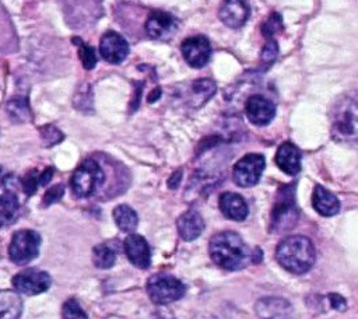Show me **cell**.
I'll list each match as a JSON object with an SVG mask.
<instances>
[{
  "instance_id": "1",
  "label": "cell",
  "mask_w": 358,
  "mask_h": 319,
  "mask_svg": "<svg viewBox=\"0 0 358 319\" xmlns=\"http://www.w3.org/2000/svg\"><path fill=\"white\" fill-rule=\"evenodd\" d=\"M330 133L337 143L358 144V90L336 98L330 108Z\"/></svg>"
},
{
  "instance_id": "2",
  "label": "cell",
  "mask_w": 358,
  "mask_h": 319,
  "mask_svg": "<svg viewBox=\"0 0 358 319\" xmlns=\"http://www.w3.org/2000/svg\"><path fill=\"white\" fill-rule=\"evenodd\" d=\"M208 250L213 262L225 270H239L253 262V252L234 231L215 234L210 239Z\"/></svg>"
},
{
  "instance_id": "3",
  "label": "cell",
  "mask_w": 358,
  "mask_h": 319,
  "mask_svg": "<svg viewBox=\"0 0 358 319\" xmlns=\"http://www.w3.org/2000/svg\"><path fill=\"white\" fill-rule=\"evenodd\" d=\"M275 259L287 271L303 274L315 263V246L306 236L292 235L278 243Z\"/></svg>"
},
{
  "instance_id": "4",
  "label": "cell",
  "mask_w": 358,
  "mask_h": 319,
  "mask_svg": "<svg viewBox=\"0 0 358 319\" xmlns=\"http://www.w3.org/2000/svg\"><path fill=\"white\" fill-rule=\"evenodd\" d=\"M185 284L169 274H152L147 280V292L151 301L157 305H166L183 297Z\"/></svg>"
},
{
  "instance_id": "5",
  "label": "cell",
  "mask_w": 358,
  "mask_h": 319,
  "mask_svg": "<svg viewBox=\"0 0 358 319\" xmlns=\"http://www.w3.org/2000/svg\"><path fill=\"white\" fill-rule=\"evenodd\" d=\"M105 175L99 164L94 160H85L76 168L71 175V189L80 197H87L95 193L103 183Z\"/></svg>"
},
{
  "instance_id": "6",
  "label": "cell",
  "mask_w": 358,
  "mask_h": 319,
  "mask_svg": "<svg viewBox=\"0 0 358 319\" xmlns=\"http://www.w3.org/2000/svg\"><path fill=\"white\" fill-rule=\"evenodd\" d=\"M41 235L34 229H20L13 234L8 256L15 264H27L39 255Z\"/></svg>"
},
{
  "instance_id": "7",
  "label": "cell",
  "mask_w": 358,
  "mask_h": 319,
  "mask_svg": "<svg viewBox=\"0 0 358 319\" xmlns=\"http://www.w3.org/2000/svg\"><path fill=\"white\" fill-rule=\"evenodd\" d=\"M298 220V208L289 187H284L278 193V199L271 213V229L274 232L288 231Z\"/></svg>"
},
{
  "instance_id": "8",
  "label": "cell",
  "mask_w": 358,
  "mask_h": 319,
  "mask_svg": "<svg viewBox=\"0 0 358 319\" xmlns=\"http://www.w3.org/2000/svg\"><path fill=\"white\" fill-rule=\"evenodd\" d=\"M266 161L262 154H246L234 166V180L238 186L250 187L255 186L264 169Z\"/></svg>"
},
{
  "instance_id": "9",
  "label": "cell",
  "mask_w": 358,
  "mask_h": 319,
  "mask_svg": "<svg viewBox=\"0 0 358 319\" xmlns=\"http://www.w3.org/2000/svg\"><path fill=\"white\" fill-rule=\"evenodd\" d=\"M50 276L46 271L29 269L13 277V285L18 292L25 295H36L45 292L50 287Z\"/></svg>"
},
{
  "instance_id": "10",
  "label": "cell",
  "mask_w": 358,
  "mask_h": 319,
  "mask_svg": "<svg viewBox=\"0 0 358 319\" xmlns=\"http://www.w3.org/2000/svg\"><path fill=\"white\" fill-rule=\"evenodd\" d=\"M180 50L186 63L196 69L206 66L211 56L210 42L201 35L186 38L180 45Z\"/></svg>"
},
{
  "instance_id": "11",
  "label": "cell",
  "mask_w": 358,
  "mask_h": 319,
  "mask_svg": "<svg viewBox=\"0 0 358 319\" xmlns=\"http://www.w3.org/2000/svg\"><path fill=\"white\" fill-rule=\"evenodd\" d=\"M99 53L103 60L112 64L122 63L129 55L127 41L117 32L109 31L102 35L99 42Z\"/></svg>"
},
{
  "instance_id": "12",
  "label": "cell",
  "mask_w": 358,
  "mask_h": 319,
  "mask_svg": "<svg viewBox=\"0 0 358 319\" xmlns=\"http://www.w3.org/2000/svg\"><path fill=\"white\" fill-rule=\"evenodd\" d=\"M245 113H246V118L253 125L264 126L273 120V118L275 115V106L266 97L255 94L246 99Z\"/></svg>"
},
{
  "instance_id": "13",
  "label": "cell",
  "mask_w": 358,
  "mask_h": 319,
  "mask_svg": "<svg viewBox=\"0 0 358 319\" xmlns=\"http://www.w3.org/2000/svg\"><path fill=\"white\" fill-rule=\"evenodd\" d=\"M178 27L176 20L166 11L154 10L145 21V31L152 39H166L175 34Z\"/></svg>"
},
{
  "instance_id": "14",
  "label": "cell",
  "mask_w": 358,
  "mask_h": 319,
  "mask_svg": "<svg viewBox=\"0 0 358 319\" xmlns=\"http://www.w3.org/2000/svg\"><path fill=\"white\" fill-rule=\"evenodd\" d=\"M292 305L280 297H264L256 302V313L260 319H291Z\"/></svg>"
},
{
  "instance_id": "15",
  "label": "cell",
  "mask_w": 358,
  "mask_h": 319,
  "mask_svg": "<svg viewBox=\"0 0 358 319\" xmlns=\"http://www.w3.org/2000/svg\"><path fill=\"white\" fill-rule=\"evenodd\" d=\"M124 252L131 264L138 269H147L151 263V252L144 236L130 234L124 239Z\"/></svg>"
},
{
  "instance_id": "16",
  "label": "cell",
  "mask_w": 358,
  "mask_h": 319,
  "mask_svg": "<svg viewBox=\"0 0 358 319\" xmlns=\"http://www.w3.org/2000/svg\"><path fill=\"white\" fill-rule=\"evenodd\" d=\"M218 15L227 27L239 28L249 18V4L246 0H224Z\"/></svg>"
},
{
  "instance_id": "17",
  "label": "cell",
  "mask_w": 358,
  "mask_h": 319,
  "mask_svg": "<svg viewBox=\"0 0 358 319\" xmlns=\"http://www.w3.org/2000/svg\"><path fill=\"white\" fill-rule=\"evenodd\" d=\"M218 206L221 213L229 220L243 221L249 214V208L245 199L238 193H232V192L222 193L220 196Z\"/></svg>"
},
{
  "instance_id": "18",
  "label": "cell",
  "mask_w": 358,
  "mask_h": 319,
  "mask_svg": "<svg viewBox=\"0 0 358 319\" xmlns=\"http://www.w3.org/2000/svg\"><path fill=\"white\" fill-rule=\"evenodd\" d=\"M178 232L182 239L190 242L200 236L204 229V220L196 210H187L176 220Z\"/></svg>"
},
{
  "instance_id": "19",
  "label": "cell",
  "mask_w": 358,
  "mask_h": 319,
  "mask_svg": "<svg viewBox=\"0 0 358 319\" xmlns=\"http://www.w3.org/2000/svg\"><path fill=\"white\" fill-rule=\"evenodd\" d=\"M275 162L287 175H296L301 171V151L292 143H284L277 151Z\"/></svg>"
},
{
  "instance_id": "20",
  "label": "cell",
  "mask_w": 358,
  "mask_h": 319,
  "mask_svg": "<svg viewBox=\"0 0 358 319\" xmlns=\"http://www.w3.org/2000/svg\"><path fill=\"white\" fill-rule=\"evenodd\" d=\"M312 204H313V208L320 215H324V217H331V215L337 214L340 210V201L336 197V194H333L331 192H329L327 189H324L320 185L315 186L313 196H312Z\"/></svg>"
},
{
  "instance_id": "21",
  "label": "cell",
  "mask_w": 358,
  "mask_h": 319,
  "mask_svg": "<svg viewBox=\"0 0 358 319\" xmlns=\"http://www.w3.org/2000/svg\"><path fill=\"white\" fill-rule=\"evenodd\" d=\"M21 313V297L13 290H0V319H18Z\"/></svg>"
},
{
  "instance_id": "22",
  "label": "cell",
  "mask_w": 358,
  "mask_h": 319,
  "mask_svg": "<svg viewBox=\"0 0 358 319\" xmlns=\"http://www.w3.org/2000/svg\"><path fill=\"white\" fill-rule=\"evenodd\" d=\"M20 203L14 192L6 190L0 194V228L11 225L18 217Z\"/></svg>"
},
{
  "instance_id": "23",
  "label": "cell",
  "mask_w": 358,
  "mask_h": 319,
  "mask_svg": "<svg viewBox=\"0 0 358 319\" xmlns=\"http://www.w3.org/2000/svg\"><path fill=\"white\" fill-rule=\"evenodd\" d=\"M113 220L123 232H134L138 225L137 213L127 204H119L113 208Z\"/></svg>"
},
{
  "instance_id": "24",
  "label": "cell",
  "mask_w": 358,
  "mask_h": 319,
  "mask_svg": "<svg viewBox=\"0 0 358 319\" xmlns=\"http://www.w3.org/2000/svg\"><path fill=\"white\" fill-rule=\"evenodd\" d=\"M116 255L106 243H98L92 249V262L98 269H110L115 264Z\"/></svg>"
},
{
  "instance_id": "25",
  "label": "cell",
  "mask_w": 358,
  "mask_h": 319,
  "mask_svg": "<svg viewBox=\"0 0 358 319\" xmlns=\"http://www.w3.org/2000/svg\"><path fill=\"white\" fill-rule=\"evenodd\" d=\"M8 115L17 122H25L29 119V106L25 98H13L7 104Z\"/></svg>"
},
{
  "instance_id": "26",
  "label": "cell",
  "mask_w": 358,
  "mask_h": 319,
  "mask_svg": "<svg viewBox=\"0 0 358 319\" xmlns=\"http://www.w3.org/2000/svg\"><path fill=\"white\" fill-rule=\"evenodd\" d=\"M194 97L199 99V105L208 101V98L215 92V84L211 80H199L192 85Z\"/></svg>"
},
{
  "instance_id": "27",
  "label": "cell",
  "mask_w": 358,
  "mask_h": 319,
  "mask_svg": "<svg viewBox=\"0 0 358 319\" xmlns=\"http://www.w3.org/2000/svg\"><path fill=\"white\" fill-rule=\"evenodd\" d=\"M62 319H88L77 299L69 298L62 306Z\"/></svg>"
},
{
  "instance_id": "28",
  "label": "cell",
  "mask_w": 358,
  "mask_h": 319,
  "mask_svg": "<svg viewBox=\"0 0 358 319\" xmlns=\"http://www.w3.org/2000/svg\"><path fill=\"white\" fill-rule=\"evenodd\" d=\"M78 56H80V60H81L83 66L87 70H91V69L95 67V64H96V53H95V49L92 46H90L88 43L81 42L80 48H78Z\"/></svg>"
},
{
  "instance_id": "29",
  "label": "cell",
  "mask_w": 358,
  "mask_h": 319,
  "mask_svg": "<svg viewBox=\"0 0 358 319\" xmlns=\"http://www.w3.org/2000/svg\"><path fill=\"white\" fill-rule=\"evenodd\" d=\"M277 53H278V46L275 43V41L273 39H268L262 50V56H260V62H262V66L263 69H267L270 67V64L275 60L277 57Z\"/></svg>"
},
{
  "instance_id": "30",
  "label": "cell",
  "mask_w": 358,
  "mask_h": 319,
  "mask_svg": "<svg viewBox=\"0 0 358 319\" xmlns=\"http://www.w3.org/2000/svg\"><path fill=\"white\" fill-rule=\"evenodd\" d=\"M21 183H22V189L24 192L31 196L36 192L38 186H41V182H39V173H36L35 171H31L28 172L22 179H21Z\"/></svg>"
},
{
  "instance_id": "31",
  "label": "cell",
  "mask_w": 358,
  "mask_h": 319,
  "mask_svg": "<svg viewBox=\"0 0 358 319\" xmlns=\"http://www.w3.org/2000/svg\"><path fill=\"white\" fill-rule=\"evenodd\" d=\"M41 134L43 141L46 143V146H55L56 143H59L63 139V134L52 125H46L41 129Z\"/></svg>"
},
{
  "instance_id": "32",
  "label": "cell",
  "mask_w": 358,
  "mask_h": 319,
  "mask_svg": "<svg viewBox=\"0 0 358 319\" xmlns=\"http://www.w3.org/2000/svg\"><path fill=\"white\" fill-rule=\"evenodd\" d=\"M280 25H281V17H280L277 13H273V14L266 20V22H264L263 27H262L263 35H266L268 39H271V36L280 29Z\"/></svg>"
},
{
  "instance_id": "33",
  "label": "cell",
  "mask_w": 358,
  "mask_h": 319,
  "mask_svg": "<svg viewBox=\"0 0 358 319\" xmlns=\"http://www.w3.org/2000/svg\"><path fill=\"white\" fill-rule=\"evenodd\" d=\"M63 193H64V187L62 183L52 186L50 189L46 190L45 196H43V206H50V204L59 201L62 199Z\"/></svg>"
},
{
  "instance_id": "34",
  "label": "cell",
  "mask_w": 358,
  "mask_h": 319,
  "mask_svg": "<svg viewBox=\"0 0 358 319\" xmlns=\"http://www.w3.org/2000/svg\"><path fill=\"white\" fill-rule=\"evenodd\" d=\"M143 319H175V316L164 308H157L154 311H151L150 313H147Z\"/></svg>"
},
{
  "instance_id": "35",
  "label": "cell",
  "mask_w": 358,
  "mask_h": 319,
  "mask_svg": "<svg viewBox=\"0 0 358 319\" xmlns=\"http://www.w3.org/2000/svg\"><path fill=\"white\" fill-rule=\"evenodd\" d=\"M329 301H330L331 308H334V309L344 311L347 308V301L338 294H329Z\"/></svg>"
},
{
  "instance_id": "36",
  "label": "cell",
  "mask_w": 358,
  "mask_h": 319,
  "mask_svg": "<svg viewBox=\"0 0 358 319\" xmlns=\"http://www.w3.org/2000/svg\"><path fill=\"white\" fill-rule=\"evenodd\" d=\"M180 179H182V171L179 169V171H175L172 175H171V178L168 179V186L171 187V189H176L178 186H179V183H180Z\"/></svg>"
},
{
  "instance_id": "37",
  "label": "cell",
  "mask_w": 358,
  "mask_h": 319,
  "mask_svg": "<svg viewBox=\"0 0 358 319\" xmlns=\"http://www.w3.org/2000/svg\"><path fill=\"white\" fill-rule=\"evenodd\" d=\"M52 176H53V168H46L45 171H42V172L39 173L41 186H45L46 183H49L50 179H52Z\"/></svg>"
},
{
  "instance_id": "38",
  "label": "cell",
  "mask_w": 358,
  "mask_h": 319,
  "mask_svg": "<svg viewBox=\"0 0 358 319\" xmlns=\"http://www.w3.org/2000/svg\"><path fill=\"white\" fill-rule=\"evenodd\" d=\"M158 95H159V90H157L154 94H150V97H148V102H154V101L158 98Z\"/></svg>"
}]
</instances>
